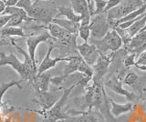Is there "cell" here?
<instances>
[{"mask_svg":"<svg viewBox=\"0 0 146 122\" xmlns=\"http://www.w3.org/2000/svg\"><path fill=\"white\" fill-rule=\"evenodd\" d=\"M12 45L17 48V50L24 56V62H21L14 54H6L0 52V69L4 66H10L12 69L19 74L23 82L32 83L36 75V69H35L33 62L29 55V53L24 51V49L18 47L15 42V39L12 38Z\"/></svg>","mask_w":146,"mask_h":122,"instance_id":"obj_1","label":"cell"},{"mask_svg":"<svg viewBox=\"0 0 146 122\" xmlns=\"http://www.w3.org/2000/svg\"><path fill=\"white\" fill-rule=\"evenodd\" d=\"M79 85V82H77L71 85L70 88H63L62 95L60 98L58 100V102L49 110L41 112V115L43 116L45 122H58L59 120H65L70 119V116H68V114H67L64 111V107H65L66 103L68 102V98L71 94L72 90Z\"/></svg>","mask_w":146,"mask_h":122,"instance_id":"obj_2","label":"cell"},{"mask_svg":"<svg viewBox=\"0 0 146 122\" xmlns=\"http://www.w3.org/2000/svg\"><path fill=\"white\" fill-rule=\"evenodd\" d=\"M43 2L44 1L34 2L31 8L27 12V14L36 23H41L42 26H46L52 23L53 18L56 17L55 13L58 12V10L57 7H52L53 4H48L45 6Z\"/></svg>","mask_w":146,"mask_h":122,"instance_id":"obj_3","label":"cell"},{"mask_svg":"<svg viewBox=\"0 0 146 122\" xmlns=\"http://www.w3.org/2000/svg\"><path fill=\"white\" fill-rule=\"evenodd\" d=\"M90 39V43L97 47L100 53L107 55V52L110 50L113 53L120 50L123 46L122 40L119 34L114 29H111L109 32L100 39Z\"/></svg>","mask_w":146,"mask_h":122,"instance_id":"obj_4","label":"cell"},{"mask_svg":"<svg viewBox=\"0 0 146 122\" xmlns=\"http://www.w3.org/2000/svg\"><path fill=\"white\" fill-rule=\"evenodd\" d=\"M143 6L144 4L141 0H122L118 6L107 12L108 20H120Z\"/></svg>","mask_w":146,"mask_h":122,"instance_id":"obj_5","label":"cell"},{"mask_svg":"<svg viewBox=\"0 0 146 122\" xmlns=\"http://www.w3.org/2000/svg\"><path fill=\"white\" fill-rule=\"evenodd\" d=\"M90 28L91 39L102 38L111 29L109 25L107 13H102V14L94 15L91 16Z\"/></svg>","mask_w":146,"mask_h":122,"instance_id":"obj_6","label":"cell"},{"mask_svg":"<svg viewBox=\"0 0 146 122\" xmlns=\"http://www.w3.org/2000/svg\"><path fill=\"white\" fill-rule=\"evenodd\" d=\"M113 52L110 55H104V54L100 53V57L97 62L92 66L93 69V76L92 81L96 83H103V78L107 75L110 69V66L112 60Z\"/></svg>","mask_w":146,"mask_h":122,"instance_id":"obj_7","label":"cell"},{"mask_svg":"<svg viewBox=\"0 0 146 122\" xmlns=\"http://www.w3.org/2000/svg\"><path fill=\"white\" fill-rule=\"evenodd\" d=\"M54 42L55 41L49 43L48 52L46 54V56L44 57L43 60L41 61L39 66L38 67L36 75L42 74L44 72L48 71L49 69H51L52 67L56 66L58 62H68L72 58V56H60V57H51V53L53 51V49L56 47H55Z\"/></svg>","mask_w":146,"mask_h":122,"instance_id":"obj_8","label":"cell"},{"mask_svg":"<svg viewBox=\"0 0 146 122\" xmlns=\"http://www.w3.org/2000/svg\"><path fill=\"white\" fill-rule=\"evenodd\" d=\"M48 40H52V41H55V39L51 37L47 30L45 32L41 33L39 35L36 36H30V37L27 38L26 43H27V50H29V55L31 58L32 62H33L35 69L38 71V65H36V47L39 44L43 43V42H47Z\"/></svg>","mask_w":146,"mask_h":122,"instance_id":"obj_9","label":"cell"},{"mask_svg":"<svg viewBox=\"0 0 146 122\" xmlns=\"http://www.w3.org/2000/svg\"><path fill=\"white\" fill-rule=\"evenodd\" d=\"M104 85L106 86L107 88H109L110 89H111L113 92L125 97L127 100H129L131 103L138 101L140 99V97L138 95L134 94L133 92H130L129 90H127L123 88L122 80L119 78L117 75H114L111 76V78H110L106 82L104 83Z\"/></svg>","mask_w":146,"mask_h":122,"instance_id":"obj_10","label":"cell"},{"mask_svg":"<svg viewBox=\"0 0 146 122\" xmlns=\"http://www.w3.org/2000/svg\"><path fill=\"white\" fill-rule=\"evenodd\" d=\"M61 95L58 90L54 91H43V92H36V97L34 100L38 103V105L40 107L41 112L48 111L55 104L58 102V100L60 98Z\"/></svg>","mask_w":146,"mask_h":122,"instance_id":"obj_11","label":"cell"},{"mask_svg":"<svg viewBox=\"0 0 146 122\" xmlns=\"http://www.w3.org/2000/svg\"><path fill=\"white\" fill-rule=\"evenodd\" d=\"M77 51L82 59L91 67L97 62L100 57V51L97 47L89 42H83L80 45H77Z\"/></svg>","mask_w":146,"mask_h":122,"instance_id":"obj_12","label":"cell"},{"mask_svg":"<svg viewBox=\"0 0 146 122\" xmlns=\"http://www.w3.org/2000/svg\"><path fill=\"white\" fill-rule=\"evenodd\" d=\"M109 103H110V105H111V107H110V111H111V114L114 119H115V117H119L123 114H127V113L131 112L134 107V105L131 102L119 104L111 98H109Z\"/></svg>","mask_w":146,"mask_h":122,"instance_id":"obj_13","label":"cell"},{"mask_svg":"<svg viewBox=\"0 0 146 122\" xmlns=\"http://www.w3.org/2000/svg\"><path fill=\"white\" fill-rule=\"evenodd\" d=\"M51 79V74L48 71L42 74L36 75V78L32 81L31 86L34 88L36 92H43L48 90V85Z\"/></svg>","mask_w":146,"mask_h":122,"instance_id":"obj_14","label":"cell"},{"mask_svg":"<svg viewBox=\"0 0 146 122\" xmlns=\"http://www.w3.org/2000/svg\"><path fill=\"white\" fill-rule=\"evenodd\" d=\"M72 9L75 13L81 16V20H90V14L89 10V6L86 0H70Z\"/></svg>","mask_w":146,"mask_h":122,"instance_id":"obj_15","label":"cell"},{"mask_svg":"<svg viewBox=\"0 0 146 122\" xmlns=\"http://www.w3.org/2000/svg\"><path fill=\"white\" fill-rule=\"evenodd\" d=\"M57 10H58V14L56 15V18H58L60 16H64L66 17V19L76 22V23H80V21L82 19L81 16L75 13V11L72 9L71 7L58 6Z\"/></svg>","mask_w":146,"mask_h":122,"instance_id":"obj_16","label":"cell"},{"mask_svg":"<svg viewBox=\"0 0 146 122\" xmlns=\"http://www.w3.org/2000/svg\"><path fill=\"white\" fill-rule=\"evenodd\" d=\"M146 43V30L141 31L137 35H135L133 38L131 39V41L127 46L124 47V48L127 50L128 53H131L135 49L141 47L143 45Z\"/></svg>","mask_w":146,"mask_h":122,"instance_id":"obj_17","label":"cell"},{"mask_svg":"<svg viewBox=\"0 0 146 122\" xmlns=\"http://www.w3.org/2000/svg\"><path fill=\"white\" fill-rule=\"evenodd\" d=\"M0 36L7 38H29L30 36H32V34H26L24 32V29L20 28V26H5L2 29H0Z\"/></svg>","mask_w":146,"mask_h":122,"instance_id":"obj_18","label":"cell"},{"mask_svg":"<svg viewBox=\"0 0 146 122\" xmlns=\"http://www.w3.org/2000/svg\"><path fill=\"white\" fill-rule=\"evenodd\" d=\"M143 78H140V76L137 75L135 72L133 71H130L125 75V76L123 78L122 83L127 85L128 87L131 88H134L140 90L141 87H143Z\"/></svg>","mask_w":146,"mask_h":122,"instance_id":"obj_19","label":"cell"},{"mask_svg":"<svg viewBox=\"0 0 146 122\" xmlns=\"http://www.w3.org/2000/svg\"><path fill=\"white\" fill-rule=\"evenodd\" d=\"M52 23H55L61 26L62 28L67 30L70 34H78L79 35V28H80V23H76L68 19H61V18H53Z\"/></svg>","mask_w":146,"mask_h":122,"instance_id":"obj_20","label":"cell"},{"mask_svg":"<svg viewBox=\"0 0 146 122\" xmlns=\"http://www.w3.org/2000/svg\"><path fill=\"white\" fill-rule=\"evenodd\" d=\"M23 82V80L20 79V80H10L9 82H2L0 84V106H2L3 104V98H4V96L6 92L7 91L8 89H10L11 88H14V87H17L19 89H22V87H21V83Z\"/></svg>","mask_w":146,"mask_h":122,"instance_id":"obj_21","label":"cell"},{"mask_svg":"<svg viewBox=\"0 0 146 122\" xmlns=\"http://www.w3.org/2000/svg\"><path fill=\"white\" fill-rule=\"evenodd\" d=\"M90 20H81L80 23L79 36L84 42H89L90 38Z\"/></svg>","mask_w":146,"mask_h":122,"instance_id":"obj_22","label":"cell"},{"mask_svg":"<svg viewBox=\"0 0 146 122\" xmlns=\"http://www.w3.org/2000/svg\"><path fill=\"white\" fill-rule=\"evenodd\" d=\"M79 113L80 116L77 117V122H100L99 117L94 113L91 112V110Z\"/></svg>","mask_w":146,"mask_h":122,"instance_id":"obj_23","label":"cell"},{"mask_svg":"<svg viewBox=\"0 0 146 122\" xmlns=\"http://www.w3.org/2000/svg\"><path fill=\"white\" fill-rule=\"evenodd\" d=\"M78 72L82 75H84L87 78H90L92 79V76H93V69H92V67L88 65L87 63L82 59L81 63L80 64L79 69H78Z\"/></svg>","mask_w":146,"mask_h":122,"instance_id":"obj_24","label":"cell"},{"mask_svg":"<svg viewBox=\"0 0 146 122\" xmlns=\"http://www.w3.org/2000/svg\"><path fill=\"white\" fill-rule=\"evenodd\" d=\"M92 4L94 6V15L105 13L104 11L107 6V0H92Z\"/></svg>","mask_w":146,"mask_h":122,"instance_id":"obj_25","label":"cell"},{"mask_svg":"<svg viewBox=\"0 0 146 122\" xmlns=\"http://www.w3.org/2000/svg\"><path fill=\"white\" fill-rule=\"evenodd\" d=\"M135 67L141 71H146V50L141 52L140 55L137 57Z\"/></svg>","mask_w":146,"mask_h":122,"instance_id":"obj_26","label":"cell"},{"mask_svg":"<svg viewBox=\"0 0 146 122\" xmlns=\"http://www.w3.org/2000/svg\"><path fill=\"white\" fill-rule=\"evenodd\" d=\"M136 54L134 53H129L128 55L124 57L123 59V64H124V67L126 69H129L131 67H135V58H136Z\"/></svg>","mask_w":146,"mask_h":122,"instance_id":"obj_27","label":"cell"},{"mask_svg":"<svg viewBox=\"0 0 146 122\" xmlns=\"http://www.w3.org/2000/svg\"><path fill=\"white\" fill-rule=\"evenodd\" d=\"M32 5H33V4L31 3V0H19L16 5V7L23 8L26 12H27L31 8Z\"/></svg>","mask_w":146,"mask_h":122,"instance_id":"obj_28","label":"cell"},{"mask_svg":"<svg viewBox=\"0 0 146 122\" xmlns=\"http://www.w3.org/2000/svg\"><path fill=\"white\" fill-rule=\"evenodd\" d=\"M122 0H108L107 1V6H106V8H105V13H107L109 10H111V8L115 7L116 6H118L119 4H120Z\"/></svg>","mask_w":146,"mask_h":122,"instance_id":"obj_29","label":"cell"},{"mask_svg":"<svg viewBox=\"0 0 146 122\" xmlns=\"http://www.w3.org/2000/svg\"><path fill=\"white\" fill-rule=\"evenodd\" d=\"M11 18L10 15H1L0 16V29L5 28Z\"/></svg>","mask_w":146,"mask_h":122,"instance_id":"obj_30","label":"cell"},{"mask_svg":"<svg viewBox=\"0 0 146 122\" xmlns=\"http://www.w3.org/2000/svg\"><path fill=\"white\" fill-rule=\"evenodd\" d=\"M86 1H87V3H88V6H89L90 14L91 16H92L94 15V6L92 4V0H86Z\"/></svg>","mask_w":146,"mask_h":122,"instance_id":"obj_31","label":"cell"},{"mask_svg":"<svg viewBox=\"0 0 146 122\" xmlns=\"http://www.w3.org/2000/svg\"><path fill=\"white\" fill-rule=\"evenodd\" d=\"M18 1H19V0H7L5 5H6V7H15Z\"/></svg>","mask_w":146,"mask_h":122,"instance_id":"obj_32","label":"cell"},{"mask_svg":"<svg viewBox=\"0 0 146 122\" xmlns=\"http://www.w3.org/2000/svg\"><path fill=\"white\" fill-rule=\"evenodd\" d=\"M5 8H6V5H5V3L3 1L0 0V14H2V13L4 12Z\"/></svg>","mask_w":146,"mask_h":122,"instance_id":"obj_33","label":"cell"},{"mask_svg":"<svg viewBox=\"0 0 146 122\" xmlns=\"http://www.w3.org/2000/svg\"><path fill=\"white\" fill-rule=\"evenodd\" d=\"M39 1H46V0H35V2H39Z\"/></svg>","mask_w":146,"mask_h":122,"instance_id":"obj_34","label":"cell"},{"mask_svg":"<svg viewBox=\"0 0 146 122\" xmlns=\"http://www.w3.org/2000/svg\"><path fill=\"white\" fill-rule=\"evenodd\" d=\"M141 1H143V3L144 5L146 6V0H141Z\"/></svg>","mask_w":146,"mask_h":122,"instance_id":"obj_35","label":"cell"},{"mask_svg":"<svg viewBox=\"0 0 146 122\" xmlns=\"http://www.w3.org/2000/svg\"><path fill=\"white\" fill-rule=\"evenodd\" d=\"M143 30H146V25H145V26L143 28V30H141V31H143Z\"/></svg>","mask_w":146,"mask_h":122,"instance_id":"obj_36","label":"cell"},{"mask_svg":"<svg viewBox=\"0 0 146 122\" xmlns=\"http://www.w3.org/2000/svg\"><path fill=\"white\" fill-rule=\"evenodd\" d=\"M1 1H3L4 3H6V2H7V0H1Z\"/></svg>","mask_w":146,"mask_h":122,"instance_id":"obj_37","label":"cell"}]
</instances>
